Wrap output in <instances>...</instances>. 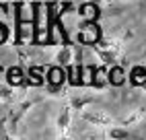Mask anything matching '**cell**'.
<instances>
[{
  "instance_id": "cell-1",
  "label": "cell",
  "mask_w": 146,
  "mask_h": 140,
  "mask_svg": "<svg viewBox=\"0 0 146 140\" xmlns=\"http://www.w3.org/2000/svg\"><path fill=\"white\" fill-rule=\"evenodd\" d=\"M21 11H23V4L17 2L15 4V45H23L27 41H31L33 37L31 19H23Z\"/></svg>"
},
{
  "instance_id": "cell-2",
  "label": "cell",
  "mask_w": 146,
  "mask_h": 140,
  "mask_svg": "<svg viewBox=\"0 0 146 140\" xmlns=\"http://www.w3.org/2000/svg\"><path fill=\"white\" fill-rule=\"evenodd\" d=\"M103 39V31L99 21H84V25L76 31V43L80 45H97Z\"/></svg>"
},
{
  "instance_id": "cell-3",
  "label": "cell",
  "mask_w": 146,
  "mask_h": 140,
  "mask_svg": "<svg viewBox=\"0 0 146 140\" xmlns=\"http://www.w3.org/2000/svg\"><path fill=\"white\" fill-rule=\"evenodd\" d=\"M43 83H45L47 91H50L52 95H58L64 89V85H66V70L60 64L50 66V68H47V72H45V81Z\"/></svg>"
},
{
  "instance_id": "cell-4",
  "label": "cell",
  "mask_w": 146,
  "mask_h": 140,
  "mask_svg": "<svg viewBox=\"0 0 146 140\" xmlns=\"http://www.w3.org/2000/svg\"><path fill=\"white\" fill-rule=\"evenodd\" d=\"M35 103H39V99H27V101H21V103H17V105L13 107V111H11V115H8V119H4V122H8V134H11V136L17 134V124L21 122V117H23Z\"/></svg>"
},
{
  "instance_id": "cell-5",
  "label": "cell",
  "mask_w": 146,
  "mask_h": 140,
  "mask_svg": "<svg viewBox=\"0 0 146 140\" xmlns=\"http://www.w3.org/2000/svg\"><path fill=\"white\" fill-rule=\"evenodd\" d=\"M84 87H95V89L107 87V70L95 64L84 66Z\"/></svg>"
},
{
  "instance_id": "cell-6",
  "label": "cell",
  "mask_w": 146,
  "mask_h": 140,
  "mask_svg": "<svg viewBox=\"0 0 146 140\" xmlns=\"http://www.w3.org/2000/svg\"><path fill=\"white\" fill-rule=\"evenodd\" d=\"M80 117L84 119V122H89V124H93V126H99V128H105V126L113 124V117H111L109 113L101 111V109H91V111H80Z\"/></svg>"
},
{
  "instance_id": "cell-7",
  "label": "cell",
  "mask_w": 146,
  "mask_h": 140,
  "mask_svg": "<svg viewBox=\"0 0 146 140\" xmlns=\"http://www.w3.org/2000/svg\"><path fill=\"white\" fill-rule=\"evenodd\" d=\"M4 76H6V85L13 87V89H19V87H25L27 78H25V72L21 66H8L4 70Z\"/></svg>"
},
{
  "instance_id": "cell-8",
  "label": "cell",
  "mask_w": 146,
  "mask_h": 140,
  "mask_svg": "<svg viewBox=\"0 0 146 140\" xmlns=\"http://www.w3.org/2000/svg\"><path fill=\"white\" fill-rule=\"evenodd\" d=\"M78 17L82 21H99L101 19V4H95V2H82L78 6Z\"/></svg>"
},
{
  "instance_id": "cell-9",
  "label": "cell",
  "mask_w": 146,
  "mask_h": 140,
  "mask_svg": "<svg viewBox=\"0 0 146 140\" xmlns=\"http://www.w3.org/2000/svg\"><path fill=\"white\" fill-rule=\"evenodd\" d=\"M125 81H130L132 87H142L144 89V85H146V66L144 64H134L130 68L128 76H125Z\"/></svg>"
},
{
  "instance_id": "cell-10",
  "label": "cell",
  "mask_w": 146,
  "mask_h": 140,
  "mask_svg": "<svg viewBox=\"0 0 146 140\" xmlns=\"http://www.w3.org/2000/svg\"><path fill=\"white\" fill-rule=\"evenodd\" d=\"M125 83V70L123 66L119 64H109V68H107V85H111V87H121Z\"/></svg>"
},
{
  "instance_id": "cell-11",
  "label": "cell",
  "mask_w": 146,
  "mask_h": 140,
  "mask_svg": "<svg viewBox=\"0 0 146 140\" xmlns=\"http://www.w3.org/2000/svg\"><path fill=\"white\" fill-rule=\"evenodd\" d=\"M27 78V83L29 87H41L43 81H45V72H43V68L41 66H29V72L25 74Z\"/></svg>"
},
{
  "instance_id": "cell-12",
  "label": "cell",
  "mask_w": 146,
  "mask_h": 140,
  "mask_svg": "<svg viewBox=\"0 0 146 140\" xmlns=\"http://www.w3.org/2000/svg\"><path fill=\"white\" fill-rule=\"evenodd\" d=\"M70 119H72V107L70 105H64L62 111H60V115H58V122H56L58 132H60V134H66L68 126H70Z\"/></svg>"
},
{
  "instance_id": "cell-13",
  "label": "cell",
  "mask_w": 146,
  "mask_h": 140,
  "mask_svg": "<svg viewBox=\"0 0 146 140\" xmlns=\"http://www.w3.org/2000/svg\"><path fill=\"white\" fill-rule=\"evenodd\" d=\"M72 58H74V49H72V43H62V49L58 52L56 60H58V64H60L62 68L68 66L72 62Z\"/></svg>"
},
{
  "instance_id": "cell-14",
  "label": "cell",
  "mask_w": 146,
  "mask_h": 140,
  "mask_svg": "<svg viewBox=\"0 0 146 140\" xmlns=\"http://www.w3.org/2000/svg\"><path fill=\"white\" fill-rule=\"evenodd\" d=\"M89 103H95V97H86V95H78L74 97L70 101V107L74 109V111H82V109L89 105Z\"/></svg>"
},
{
  "instance_id": "cell-15",
  "label": "cell",
  "mask_w": 146,
  "mask_h": 140,
  "mask_svg": "<svg viewBox=\"0 0 146 140\" xmlns=\"http://www.w3.org/2000/svg\"><path fill=\"white\" fill-rule=\"evenodd\" d=\"M107 136H109V138H113V140H123V138H128V136H130V132H128L125 128L113 126V128H109V132H107Z\"/></svg>"
},
{
  "instance_id": "cell-16",
  "label": "cell",
  "mask_w": 146,
  "mask_h": 140,
  "mask_svg": "<svg viewBox=\"0 0 146 140\" xmlns=\"http://www.w3.org/2000/svg\"><path fill=\"white\" fill-rule=\"evenodd\" d=\"M144 113H146L144 109H138V111H134L132 115H128V117H125L121 124H123V126H130V124H134V122H138V119H140V117H142Z\"/></svg>"
},
{
  "instance_id": "cell-17",
  "label": "cell",
  "mask_w": 146,
  "mask_h": 140,
  "mask_svg": "<svg viewBox=\"0 0 146 140\" xmlns=\"http://www.w3.org/2000/svg\"><path fill=\"white\" fill-rule=\"evenodd\" d=\"M72 11H74V4L70 2V0H66V2H62V4H60V11H56V13L60 15V17H64V15L72 13Z\"/></svg>"
},
{
  "instance_id": "cell-18",
  "label": "cell",
  "mask_w": 146,
  "mask_h": 140,
  "mask_svg": "<svg viewBox=\"0 0 146 140\" xmlns=\"http://www.w3.org/2000/svg\"><path fill=\"white\" fill-rule=\"evenodd\" d=\"M89 2H95V4H101L103 0H89Z\"/></svg>"
},
{
  "instance_id": "cell-19",
  "label": "cell",
  "mask_w": 146,
  "mask_h": 140,
  "mask_svg": "<svg viewBox=\"0 0 146 140\" xmlns=\"http://www.w3.org/2000/svg\"><path fill=\"white\" fill-rule=\"evenodd\" d=\"M0 124H4V117H0Z\"/></svg>"
}]
</instances>
